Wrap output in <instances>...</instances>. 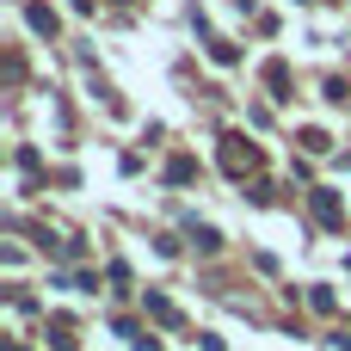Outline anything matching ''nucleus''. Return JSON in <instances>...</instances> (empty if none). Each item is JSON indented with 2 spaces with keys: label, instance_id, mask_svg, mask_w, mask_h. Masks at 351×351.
Returning <instances> with one entry per match:
<instances>
[{
  "label": "nucleus",
  "instance_id": "obj_1",
  "mask_svg": "<svg viewBox=\"0 0 351 351\" xmlns=\"http://www.w3.org/2000/svg\"><path fill=\"white\" fill-rule=\"evenodd\" d=\"M222 173H228V179L259 173V142H247V136H222Z\"/></svg>",
  "mask_w": 351,
  "mask_h": 351
},
{
  "label": "nucleus",
  "instance_id": "obj_2",
  "mask_svg": "<svg viewBox=\"0 0 351 351\" xmlns=\"http://www.w3.org/2000/svg\"><path fill=\"white\" fill-rule=\"evenodd\" d=\"M25 25H31L37 37H56V6H43V0H31V6H25Z\"/></svg>",
  "mask_w": 351,
  "mask_h": 351
},
{
  "label": "nucleus",
  "instance_id": "obj_3",
  "mask_svg": "<svg viewBox=\"0 0 351 351\" xmlns=\"http://www.w3.org/2000/svg\"><path fill=\"white\" fill-rule=\"evenodd\" d=\"M315 216H321L327 228H346V204H339L333 191H315Z\"/></svg>",
  "mask_w": 351,
  "mask_h": 351
},
{
  "label": "nucleus",
  "instance_id": "obj_4",
  "mask_svg": "<svg viewBox=\"0 0 351 351\" xmlns=\"http://www.w3.org/2000/svg\"><path fill=\"white\" fill-rule=\"evenodd\" d=\"M265 86H271V99H290V68L284 62H265Z\"/></svg>",
  "mask_w": 351,
  "mask_h": 351
},
{
  "label": "nucleus",
  "instance_id": "obj_5",
  "mask_svg": "<svg viewBox=\"0 0 351 351\" xmlns=\"http://www.w3.org/2000/svg\"><path fill=\"white\" fill-rule=\"evenodd\" d=\"M148 315H154V321H167V327H179V308H173L160 290H148Z\"/></svg>",
  "mask_w": 351,
  "mask_h": 351
},
{
  "label": "nucleus",
  "instance_id": "obj_6",
  "mask_svg": "<svg viewBox=\"0 0 351 351\" xmlns=\"http://www.w3.org/2000/svg\"><path fill=\"white\" fill-rule=\"evenodd\" d=\"M210 62H222V68H234V62H241V49H234L228 37H210Z\"/></svg>",
  "mask_w": 351,
  "mask_h": 351
},
{
  "label": "nucleus",
  "instance_id": "obj_7",
  "mask_svg": "<svg viewBox=\"0 0 351 351\" xmlns=\"http://www.w3.org/2000/svg\"><path fill=\"white\" fill-rule=\"evenodd\" d=\"M167 179H173V185H185V179H197V160H191V154H179V160L167 167Z\"/></svg>",
  "mask_w": 351,
  "mask_h": 351
},
{
  "label": "nucleus",
  "instance_id": "obj_8",
  "mask_svg": "<svg viewBox=\"0 0 351 351\" xmlns=\"http://www.w3.org/2000/svg\"><path fill=\"white\" fill-rule=\"evenodd\" d=\"M302 148H308V154H327L333 136H327V130H302Z\"/></svg>",
  "mask_w": 351,
  "mask_h": 351
},
{
  "label": "nucleus",
  "instance_id": "obj_9",
  "mask_svg": "<svg viewBox=\"0 0 351 351\" xmlns=\"http://www.w3.org/2000/svg\"><path fill=\"white\" fill-rule=\"evenodd\" d=\"M191 241H197V253H216V247H222V234H216V228H191Z\"/></svg>",
  "mask_w": 351,
  "mask_h": 351
},
{
  "label": "nucleus",
  "instance_id": "obj_10",
  "mask_svg": "<svg viewBox=\"0 0 351 351\" xmlns=\"http://www.w3.org/2000/svg\"><path fill=\"white\" fill-rule=\"evenodd\" d=\"M308 302H315L321 315H333V290H327V284H315V290H308Z\"/></svg>",
  "mask_w": 351,
  "mask_h": 351
},
{
  "label": "nucleus",
  "instance_id": "obj_11",
  "mask_svg": "<svg viewBox=\"0 0 351 351\" xmlns=\"http://www.w3.org/2000/svg\"><path fill=\"white\" fill-rule=\"evenodd\" d=\"M49 346H56V351H74V333H68V327H56V333H49Z\"/></svg>",
  "mask_w": 351,
  "mask_h": 351
}]
</instances>
